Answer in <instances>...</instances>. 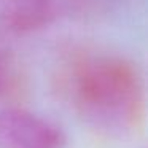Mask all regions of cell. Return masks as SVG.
<instances>
[{"label": "cell", "mask_w": 148, "mask_h": 148, "mask_svg": "<svg viewBox=\"0 0 148 148\" xmlns=\"http://www.w3.org/2000/svg\"><path fill=\"white\" fill-rule=\"evenodd\" d=\"M64 131L24 108L0 110V148H64Z\"/></svg>", "instance_id": "cell-2"}, {"label": "cell", "mask_w": 148, "mask_h": 148, "mask_svg": "<svg viewBox=\"0 0 148 148\" xmlns=\"http://www.w3.org/2000/svg\"><path fill=\"white\" fill-rule=\"evenodd\" d=\"M75 100L84 119L107 135H124L138 123L143 103L142 81L123 59L84 62L73 81Z\"/></svg>", "instance_id": "cell-1"}, {"label": "cell", "mask_w": 148, "mask_h": 148, "mask_svg": "<svg viewBox=\"0 0 148 148\" xmlns=\"http://www.w3.org/2000/svg\"><path fill=\"white\" fill-rule=\"evenodd\" d=\"M0 16L10 29L29 32L43 27L53 18L51 0H0Z\"/></svg>", "instance_id": "cell-3"}, {"label": "cell", "mask_w": 148, "mask_h": 148, "mask_svg": "<svg viewBox=\"0 0 148 148\" xmlns=\"http://www.w3.org/2000/svg\"><path fill=\"white\" fill-rule=\"evenodd\" d=\"M3 88V70H2V65H0V91Z\"/></svg>", "instance_id": "cell-4"}]
</instances>
